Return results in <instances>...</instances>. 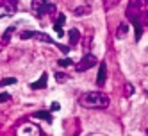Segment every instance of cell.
Returning <instances> with one entry per match:
<instances>
[{
  "label": "cell",
  "instance_id": "1",
  "mask_svg": "<svg viewBox=\"0 0 148 136\" xmlns=\"http://www.w3.org/2000/svg\"><path fill=\"white\" fill-rule=\"evenodd\" d=\"M141 14H143V2L141 0H130L127 6L125 16L129 18V22L136 29V41H139L143 36V22H141Z\"/></svg>",
  "mask_w": 148,
  "mask_h": 136
},
{
  "label": "cell",
  "instance_id": "2",
  "mask_svg": "<svg viewBox=\"0 0 148 136\" xmlns=\"http://www.w3.org/2000/svg\"><path fill=\"white\" fill-rule=\"evenodd\" d=\"M79 104L86 109H105L109 106V97L103 91H86L79 97Z\"/></svg>",
  "mask_w": 148,
  "mask_h": 136
},
{
  "label": "cell",
  "instance_id": "3",
  "mask_svg": "<svg viewBox=\"0 0 148 136\" xmlns=\"http://www.w3.org/2000/svg\"><path fill=\"white\" fill-rule=\"evenodd\" d=\"M32 11H34L36 16L45 18L52 13H56V6L50 4L48 0H32Z\"/></svg>",
  "mask_w": 148,
  "mask_h": 136
},
{
  "label": "cell",
  "instance_id": "4",
  "mask_svg": "<svg viewBox=\"0 0 148 136\" xmlns=\"http://www.w3.org/2000/svg\"><path fill=\"white\" fill-rule=\"evenodd\" d=\"M97 65H98L97 56H95V54H86V56H84V57L77 63V65H75V72H86V70L97 66Z\"/></svg>",
  "mask_w": 148,
  "mask_h": 136
},
{
  "label": "cell",
  "instance_id": "5",
  "mask_svg": "<svg viewBox=\"0 0 148 136\" xmlns=\"http://www.w3.org/2000/svg\"><path fill=\"white\" fill-rule=\"evenodd\" d=\"M20 38L22 39H29V38H32V39H38V41H45V43H50V45H57L54 39H52L50 36H47L45 32H39V30H23L22 34H20Z\"/></svg>",
  "mask_w": 148,
  "mask_h": 136
},
{
  "label": "cell",
  "instance_id": "6",
  "mask_svg": "<svg viewBox=\"0 0 148 136\" xmlns=\"http://www.w3.org/2000/svg\"><path fill=\"white\" fill-rule=\"evenodd\" d=\"M16 13V0H2L0 2V18L13 16Z\"/></svg>",
  "mask_w": 148,
  "mask_h": 136
},
{
  "label": "cell",
  "instance_id": "7",
  "mask_svg": "<svg viewBox=\"0 0 148 136\" xmlns=\"http://www.w3.org/2000/svg\"><path fill=\"white\" fill-rule=\"evenodd\" d=\"M105 79H107V65L102 61L98 65V75H97V86H103Z\"/></svg>",
  "mask_w": 148,
  "mask_h": 136
},
{
  "label": "cell",
  "instance_id": "8",
  "mask_svg": "<svg viewBox=\"0 0 148 136\" xmlns=\"http://www.w3.org/2000/svg\"><path fill=\"white\" fill-rule=\"evenodd\" d=\"M47 84H48V75H47V72L45 74H41V77L36 81V82H30V90H43V88H47Z\"/></svg>",
  "mask_w": 148,
  "mask_h": 136
},
{
  "label": "cell",
  "instance_id": "9",
  "mask_svg": "<svg viewBox=\"0 0 148 136\" xmlns=\"http://www.w3.org/2000/svg\"><path fill=\"white\" fill-rule=\"evenodd\" d=\"M64 22H66V16L62 13H59L57 18H56V23H54V30L59 36H64V32H62V25H64Z\"/></svg>",
  "mask_w": 148,
  "mask_h": 136
},
{
  "label": "cell",
  "instance_id": "10",
  "mask_svg": "<svg viewBox=\"0 0 148 136\" xmlns=\"http://www.w3.org/2000/svg\"><path fill=\"white\" fill-rule=\"evenodd\" d=\"M89 13H91V6L89 4H82L77 9H73V14H75V16H86Z\"/></svg>",
  "mask_w": 148,
  "mask_h": 136
},
{
  "label": "cell",
  "instance_id": "11",
  "mask_svg": "<svg viewBox=\"0 0 148 136\" xmlns=\"http://www.w3.org/2000/svg\"><path fill=\"white\" fill-rule=\"evenodd\" d=\"M16 30V27L14 25H11V27H7L5 29V32H4V36H2V39H0V45H7L9 43V39H11V36H13V32Z\"/></svg>",
  "mask_w": 148,
  "mask_h": 136
},
{
  "label": "cell",
  "instance_id": "12",
  "mask_svg": "<svg viewBox=\"0 0 148 136\" xmlns=\"http://www.w3.org/2000/svg\"><path fill=\"white\" fill-rule=\"evenodd\" d=\"M127 34H129V25H127V23H120V27L116 29V38L123 39Z\"/></svg>",
  "mask_w": 148,
  "mask_h": 136
},
{
  "label": "cell",
  "instance_id": "13",
  "mask_svg": "<svg viewBox=\"0 0 148 136\" xmlns=\"http://www.w3.org/2000/svg\"><path fill=\"white\" fill-rule=\"evenodd\" d=\"M68 34H70V43H71V45H77V43H79V39H80L79 29H70V30H68Z\"/></svg>",
  "mask_w": 148,
  "mask_h": 136
},
{
  "label": "cell",
  "instance_id": "14",
  "mask_svg": "<svg viewBox=\"0 0 148 136\" xmlns=\"http://www.w3.org/2000/svg\"><path fill=\"white\" fill-rule=\"evenodd\" d=\"M32 117H34V118H43V120H47L48 124H52V115H50L48 111H34Z\"/></svg>",
  "mask_w": 148,
  "mask_h": 136
},
{
  "label": "cell",
  "instance_id": "15",
  "mask_svg": "<svg viewBox=\"0 0 148 136\" xmlns=\"http://www.w3.org/2000/svg\"><path fill=\"white\" fill-rule=\"evenodd\" d=\"M68 79H70V75L62 74V72H56V81H57V82H66Z\"/></svg>",
  "mask_w": 148,
  "mask_h": 136
},
{
  "label": "cell",
  "instance_id": "16",
  "mask_svg": "<svg viewBox=\"0 0 148 136\" xmlns=\"http://www.w3.org/2000/svg\"><path fill=\"white\" fill-rule=\"evenodd\" d=\"M16 82V77H9V79H2L0 81V88H4V86H7V84H14Z\"/></svg>",
  "mask_w": 148,
  "mask_h": 136
},
{
  "label": "cell",
  "instance_id": "17",
  "mask_svg": "<svg viewBox=\"0 0 148 136\" xmlns=\"http://www.w3.org/2000/svg\"><path fill=\"white\" fill-rule=\"evenodd\" d=\"M116 4H120V0H105V11H111Z\"/></svg>",
  "mask_w": 148,
  "mask_h": 136
},
{
  "label": "cell",
  "instance_id": "18",
  "mask_svg": "<svg viewBox=\"0 0 148 136\" xmlns=\"http://www.w3.org/2000/svg\"><path fill=\"white\" fill-rule=\"evenodd\" d=\"M57 63H59V66H70V65H73V61H71V59H68V57L61 59V61H57Z\"/></svg>",
  "mask_w": 148,
  "mask_h": 136
},
{
  "label": "cell",
  "instance_id": "19",
  "mask_svg": "<svg viewBox=\"0 0 148 136\" xmlns=\"http://www.w3.org/2000/svg\"><path fill=\"white\" fill-rule=\"evenodd\" d=\"M134 93V86L132 84H125V95L129 97V95H132Z\"/></svg>",
  "mask_w": 148,
  "mask_h": 136
},
{
  "label": "cell",
  "instance_id": "20",
  "mask_svg": "<svg viewBox=\"0 0 148 136\" xmlns=\"http://www.w3.org/2000/svg\"><path fill=\"white\" fill-rule=\"evenodd\" d=\"M5 100H11V95L9 93H0V102H5Z\"/></svg>",
  "mask_w": 148,
  "mask_h": 136
},
{
  "label": "cell",
  "instance_id": "21",
  "mask_svg": "<svg viewBox=\"0 0 148 136\" xmlns=\"http://www.w3.org/2000/svg\"><path fill=\"white\" fill-rule=\"evenodd\" d=\"M52 111H57V109H61V104L59 102H52V108H50Z\"/></svg>",
  "mask_w": 148,
  "mask_h": 136
},
{
  "label": "cell",
  "instance_id": "22",
  "mask_svg": "<svg viewBox=\"0 0 148 136\" xmlns=\"http://www.w3.org/2000/svg\"><path fill=\"white\" fill-rule=\"evenodd\" d=\"M145 23H146V27H148V11L145 13Z\"/></svg>",
  "mask_w": 148,
  "mask_h": 136
},
{
  "label": "cell",
  "instance_id": "23",
  "mask_svg": "<svg viewBox=\"0 0 148 136\" xmlns=\"http://www.w3.org/2000/svg\"><path fill=\"white\" fill-rule=\"evenodd\" d=\"M145 2H148V0H145Z\"/></svg>",
  "mask_w": 148,
  "mask_h": 136
}]
</instances>
